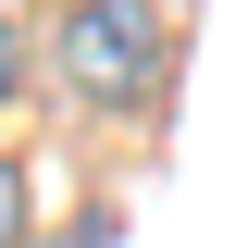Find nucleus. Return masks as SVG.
<instances>
[{
  "instance_id": "2",
  "label": "nucleus",
  "mask_w": 248,
  "mask_h": 248,
  "mask_svg": "<svg viewBox=\"0 0 248 248\" xmlns=\"http://www.w3.org/2000/svg\"><path fill=\"white\" fill-rule=\"evenodd\" d=\"M0 248H25V174L0 161Z\"/></svg>"
},
{
  "instance_id": "1",
  "label": "nucleus",
  "mask_w": 248,
  "mask_h": 248,
  "mask_svg": "<svg viewBox=\"0 0 248 248\" xmlns=\"http://www.w3.org/2000/svg\"><path fill=\"white\" fill-rule=\"evenodd\" d=\"M50 62H62V87H75V99L137 112V99H161L174 25H161L149 0H62V13H50Z\"/></svg>"
},
{
  "instance_id": "3",
  "label": "nucleus",
  "mask_w": 248,
  "mask_h": 248,
  "mask_svg": "<svg viewBox=\"0 0 248 248\" xmlns=\"http://www.w3.org/2000/svg\"><path fill=\"white\" fill-rule=\"evenodd\" d=\"M13 75H25V25L0 13V99H13Z\"/></svg>"
}]
</instances>
